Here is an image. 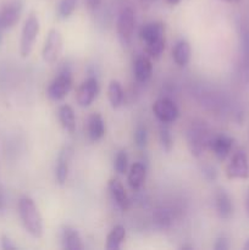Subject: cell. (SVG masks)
I'll return each mask as SVG.
<instances>
[{
  "instance_id": "1",
  "label": "cell",
  "mask_w": 249,
  "mask_h": 250,
  "mask_svg": "<svg viewBox=\"0 0 249 250\" xmlns=\"http://www.w3.org/2000/svg\"><path fill=\"white\" fill-rule=\"evenodd\" d=\"M19 215L27 233L33 238L43 236V220L39 210L32 198L23 195L19 200Z\"/></svg>"
},
{
  "instance_id": "2",
  "label": "cell",
  "mask_w": 249,
  "mask_h": 250,
  "mask_svg": "<svg viewBox=\"0 0 249 250\" xmlns=\"http://www.w3.org/2000/svg\"><path fill=\"white\" fill-rule=\"evenodd\" d=\"M210 139H211V134H210L209 127L203 120H194L190 122L187 129V142L188 148L193 156L199 158L205 148L209 146Z\"/></svg>"
},
{
  "instance_id": "3",
  "label": "cell",
  "mask_w": 249,
  "mask_h": 250,
  "mask_svg": "<svg viewBox=\"0 0 249 250\" xmlns=\"http://www.w3.org/2000/svg\"><path fill=\"white\" fill-rule=\"evenodd\" d=\"M41 29L38 16L36 14H29L27 20L24 21L23 28L21 32V41H20V54L22 58H27L32 53L34 43H36L37 36Z\"/></svg>"
},
{
  "instance_id": "4",
  "label": "cell",
  "mask_w": 249,
  "mask_h": 250,
  "mask_svg": "<svg viewBox=\"0 0 249 250\" xmlns=\"http://www.w3.org/2000/svg\"><path fill=\"white\" fill-rule=\"evenodd\" d=\"M134 23H136V19H134L133 10L131 7H124L120 12L116 23L117 37H119L120 43L124 46H128L131 43L134 31Z\"/></svg>"
},
{
  "instance_id": "5",
  "label": "cell",
  "mask_w": 249,
  "mask_h": 250,
  "mask_svg": "<svg viewBox=\"0 0 249 250\" xmlns=\"http://www.w3.org/2000/svg\"><path fill=\"white\" fill-rule=\"evenodd\" d=\"M72 89V76L68 71H62L59 73L46 88V95L50 100L60 102Z\"/></svg>"
},
{
  "instance_id": "6",
  "label": "cell",
  "mask_w": 249,
  "mask_h": 250,
  "mask_svg": "<svg viewBox=\"0 0 249 250\" xmlns=\"http://www.w3.org/2000/svg\"><path fill=\"white\" fill-rule=\"evenodd\" d=\"M61 50H62V37L58 29H50L46 34L44 41L42 56L43 60L49 65H53L60 58Z\"/></svg>"
},
{
  "instance_id": "7",
  "label": "cell",
  "mask_w": 249,
  "mask_h": 250,
  "mask_svg": "<svg viewBox=\"0 0 249 250\" xmlns=\"http://www.w3.org/2000/svg\"><path fill=\"white\" fill-rule=\"evenodd\" d=\"M226 176L229 180H247L249 177V160L246 151L239 149L232 155L226 167Z\"/></svg>"
},
{
  "instance_id": "8",
  "label": "cell",
  "mask_w": 249,
  "mask_h": 250,
  "mask_svg": "<svg viewBox=\"0 0 249 250\" xmlns=\"http://www.w3.org/2000/svg\"><path fill=\"white\" fill-rule=\"evenodd\" d=\"M23 4L22 0H9L0 7V28L2 31L16 26L21 17Z\"/></svg>"
},
{
  "instance_id": "9",
  "label": "cell",
  "mask_w": 249,
  "mask_h": 250,
  "mask_svg": "<svg viewBox=\"0 0 249 250\" xmlns=\"http://www.w3.org/2000/svg\"><path fill=\"white\" fill-rule=\"evenodd\" d=\"M239 53H241V76L249 84V23H239Z\"/></svg>"
},
{
  "instance_id": "10",
  "label": "cell",
  "mask_w": 249,
  "mask_h": 250,
  "mask_svg": "<svg viewBox=\"0 0 249 250\" xmlns=\"http://www.w3.org/2000/svg\"><path fill=\"white\" fill-rule=\"evenodd\" d=\"M153 112L161 124H172L180 116L177 105L168 98L158 99L153 105Z\"/></svg>"
},
{
  "instance_id": "11",
  "label": "cell",
  "mask_w": 249,
  "mask_h": 250,
  "mask_svg": "<svg viewBox=\"0 0 249 250\" xmlns=\"http://www.w3.org/2000/svg\"><path fill=\"white\" fill-rule=\"evenodd\" d=\"M99 83L95 77H88L83 81L82 84L78 87L76 93V100L81 107H88L93 104L99 94Z\"/></svg>"
},
{
  "instance_id": "12",
  "label": "cell",
  "mask_w": 249,
  "mask_h": 250,
  "mask_svg": "<svg viewBox=\"0 0 249 250\" xmlns=\"http://www.w3.org/2000/svg\"><path fill=\"white\" fill-rule=\"evenodd\" d=\"M73 156V149L71 146H65L58 155L55 165V180L58 185L63 186L67 181L68 171H70L71 159Z\"/></svg>"
},
{
  "instance_id": "13",
  "label": "cell",
  "mask_w": 249,
  "mask_h": 250,
  "mask_svg": "<svg viewBox=\"0 0 249 250\" xmlns=\"http://www.w3.org/2000/svg\"><path fill=\"white\" fill-rule=\"evenodd\" d=\"M233 138L227 134H217L211 137L209 143V148L214 153L219 160H225L229 155L233 146Z\"/></svg>"
},
{
  "instance_id": "14",
  "label": "cell",
  "mask_w": 249,
  "mask_h": 250,
  "mask_svg": "<svg viewBox=\"0 0 249 250\" xmlns=\"http://www.w3.org/2000/svg\"><path fill=\"white\" fill-rule=\"evenodd\" d=\"M107 188H109L110 195H111L115 204H116L122 211H127L129 208V199L126 190H124V187L122 186V183L120 182L117 178H110L109 183H107Z\"/></svg>"
},
{
  "instance_id": "15",
  "label": "cell",
  "mask_w": 249,
  "mask_h": 250,
  "mask_svg": "<svg viewBox=\"0 0 249 250\" xmlns=\"http://www.w3.org/2000/svg\"><path fill=\"white\" fill-rule=\"evenodd\" d=\"M215 208L222 220H228L233 215V203L231 197L225 189H217L215 193Z\"/></svg>"
},
{
  "instance_id": "16",
  "label": "cell",
  "mask_w": 249,
  "mask_h": 250,
  "mask_svg": "<svg viewBox=\"0 0 249 250\" xmlns=\"http://www.w3.org/2000/svg\"><path fill=\"white\" fill-rule=\"evenodd\" d=\"M60 239L62 248L66 250H82L84 248L80 233L71 226H62Z\"/></svg>"
},
{
  "instance_id": "17",
  "label": "cell",
  "mask_w": 249,
  "mask_h": 250,
  "mask_svg": "<svg viewBox=\"0 0 249 250\" xmlns=\"http://www.w3.org/2000/svg\"><path fill=\"white\" fill-rule=\"evenodd\" d=\"M165 37V26L161 22H148L139 29V38L144 44Z\"/></svg>"
},
{
  "instance_id": "18",
  "label": "cell",
  "mask_w": 249,
  "mask_h": 250,
  "mask_svg": "<svg viewBox=\"0 0 249 250\" xmlns=\"http://www.w3.org/2000/svg\"><path fill=\"white\" fill-rule=\"evenodd\" d=\"M153 73V65L149 58L146 56H139L136 59L133 63V75L136 80L141 83H145L150 80Z\"/></svg>"
},
{
  "instance_id": "19",
  "label": "cell",
  "mask_w": 249,
  "mask_h": 250,
  "mask_svg": "<svg viewBox=\"0 0 249 250\" xmlns=\"http://www.w3.org/2000/svg\"><path fill=\"white\" fill-rule=\"evenodd\" d=\"M87 132L88 137L92 142H97L102 139L105 134V122L103 120L102 115L95 112L92 114L88 119L87 125Z\"/></svg>"
},
{
  "instance_id": "20",
  "label": "cell",
  "mask_w": 249,
  "mask_h": 250,
  "mask_svg": "<svg viewBox=\"0 0 249 250\" xmlns=\"http://www.w3.org/2000/svg\"><path fill=\"white\" fill-rule=\"evenodd\" d=\"M190 54H192L190 45L186 39H180L178 42H176L172 49V58L176 65L180 66V67L187 66L190 60Z\"/></svg>"
},
{
  "instance_id": "21",
  "label": "cell",
  "mask_w": 249,
  "mask_h": 250,
  "mask_svg": "<svg viewBox=\"0 0 249 250\" xmlns=\"http://www.w3.org/2000/svg\"><path fill=\"white\" fill-rule=\"evenodd\" d=\"M58 116H59V121H60L62 128L65 129L66 132H68L70 134L75 133L76 116H75V111H73L72 107L67 104L61 105L58 110Z\"/></svg>"
},
{
  "instance_id": "22",
  "label": "cell",
  "mask_w": 249,
  "mask_h": 250,
  "mask_svg": "<svg viewBox=\"0 0 249 250\" xmlns=\"http://www.w3.org/2000/svg\"><path fill=\"white\" fill-rule=\"evenodd\" d=\"M146 176V167L142 163H134L128 171V185L133 190H138L143 186Z\"/></svg>"
},
{
  "instance_id": "23",
  "label": "cell",
  "mask_w": 249,
  "mask_h": 250,
  "mask_svg": "<svg viewBox=\"0 0 249 250\" xmlns=\"http://www.w3.org/2000/svg\"><path fill=\"white\" fill-rule=\"evenodd\" d=\"M124 238H126V229H124V227L122 226V225H116V226L110 231V233L107 234L105 248L109 250L120 249L122 243H124Z\"/></svg>"
},
{
  "instance_id": "24",
  "label": "cell",
  "mask_w": 249,
  "mask_h": 250,
  "mask_svg": "<svg viewBox=\"0 0 249 250\" xmlns=\"http://www.w3.org/2000/svg\"><path fill=\"white\" fill-rule=\"evenodd\" d=\"M124 89L119 81L112 80L110 81L109 87H107V98H109L110 105L112 109H117L124 103Z\"/></svg>"
},
{
  "instance_id": "25",
  "label": "cell",
  "mask_w": 249,
  "mask_h": 250,
  "mask_svg": "<svg viewBox=\"0 0 249 250\" xmlns=\"http://www.w3.org/2000/svg\"><path fill=\"white\" fill-rule=\"evenodd\" d=\"M165 37L156 39L154 42H150V43L144 44L145 45V53L148 54L149 58L159 59L161 56V54L164 53V50H165Z\"/></svg>"
},
{
  "instance_id": "26",
  "label": "cell",
  "mask_w": 249,
  "mask_h": 250,
  "mask_svg": "<svg viewBox=\"0 0 249 250\" xmlns=\"http://www.w3.org/2000/svg\"><path fill=\"white\" fill-rule=\"evenodd\" d=\"M153 220L159 227H167L172 222V212L166 208H159L154 211Z\"/></svg>"
},
{
  "instance_id": "27",
  "label": "cell",
  "mask_w": 249,
  "mask_h": 250,
  "mask_svg": "<svg viewBox=\"0 0 249 250\" xmlns=\"http://www.w3.org/2000/svg\"><path fill=\"white\" fill-rule=\"evenodd\" d=\"M159 138H160L161 146L165 151H171L173 146V138L171 134V129L168 128L167 124H161L159 129Z\"/></svg>"
},
{
  "instance_id": "28",
  "label": "cell",
  "mask_w": 249,
  "mask_h": 250,
  "mask_svg": "<svg viewBox=\"0 0 249 250\" xmlns=\"http://www.w3.org/2000/svg\"><path fill=\"white\" fill-rule=\"evenodd\" d=\"M78 0H60L58 5V16L60 20H66L73 14Z\"/></svg>"
},
{
  "instance_id": "29",
  "label": "cell",
  "mask_w": 249,
  "mask_h": 250,
  "mask_svg": "<svg viewBox=\"0 0 249 250\" xmlns=\"http://www.w3.org/2000/svg\"><path fill=\"white\" fill-rule=\"evenodd\" d=\"M114 168L119 175H124L128 168V156H127L126 150L117 151L114 160Z\"/></svg>"
},
{
  "instance_id": "30",
  "label": "cell",
  "mask_w": 249,
  "mask_h": 250,
  "mask_svg": "<svg viewBox=\"0 0 249 250\" xmlns=\"http://www.w3.org/2000/svg\"><path fill=\"white\" fill-rule=\"evenodd\" d=\"M134 142L139 149H144L148 144V129L145 126H137L134 129Z\"/></svg>"
},
{
  "instance_id": "31",
  "label": "cell",
  "mask_w": 249,
  "mask_h": 250,
  "mask_svg": "<svg viewBox=\"0 0 249 250\" xmlns=\"http://www.w3.org/2000/svg\"><path fill=\"white\" fill-rule=\"evenodd\" d=\"M214 249L215 250H227V249H229L228 239H227L225 236H220L219 238L216 239V243H215Z\"/></svg>"
},
{
  "instance_id": "32",
  "label": "cell",
  "mask_w": 249,
  "mask_h": 250,
  "mask_svg": "<svg viewBox=\"0 0 249 250\" xmlns=\"http://www.w3.org/2000/svg\"><path fill=\"white\" fill-rule=\"evenodd\" d=\"M202 171H203V175L205 176V178H208L209 181H214L215 178H216L217 172H216V170L212 167V166H210V165L204 166Z\"/></svg>"
},
{
  "instance_id": "33",
  "label": "cell",
  "mask_w": 249,
  "mask_h": 250,
  "mask_svg": "<svg viewBox=\"0 0 249 250\" xmlns=\"http://www.w3.org/2000/svg\"><path fill=\"white\" fill-rule=\"evenodd\" d=\"M1 248L4 250H14L17 249L16 244L11 241L7 236H1Z\"/></svg>"
},
{
  "instance_id": "34",
  "label": "cell",
  "mask_w": 249,
  "mask_h": 250,
  "mask_svg": "<svg viewBox=\"0 0 249 250\" xmlns=\"http://www.w3.org/2000/svg\"><path fill=\"white\" fill-rule=\"evenodd\" d=\"M84 1L89 10H95L97 7H99L100 4H102V0H84Z\"/></svg>"
},
{
  "instance_id": "35",
  "label": "cell",
  "mask_w": 249,
  "mask_h": 250,
  "mask_svg": "<svg viewBox=\"0 0 249 250\" xmlns=\"http://www.w3.org/2000/svg\"><path fill=\"white\" fill-rule=\"evenodd\" d=\"M246 209L247 212H248V216H249V190L247 193V197H246Z\"/></svg>"
},
{
  "instance_id": "36",
  "label": "cell",
  "mask_w": 249,
  "mask_h": 250,
  "mask_svg": "<svg viewBox=\"0 0 249 250\" xmlns=\"http://www.w3.org/2000/svg\"><path fill=\"white\" fill-rule=\"evenodd\" d=\"M166 1H167L170 5H177L181 0H166Z\"/></svg>"
},
{
  "instance_id": "37",
  "label": "cell",
  "mask_w": 249,
  "mask_h": 250,
  "mask_svg": "<svg viewBox=\"0 0 249 250\" xmlns=\"http://www.w3.org/2000/svg\"><path fill=\"white\" fill-rule=\"evenodd\" d=\"M243 249L244 250H249V239H247V241H246V243H244V246H243Z\"/></svg>"
},
{
  "instance_id": "38",
  "label": "cell",
  "mask_w": 249,
  "mask_h": 250,
  "mask_svg": "<svg viewBox=\"0 0 249 250\" xmlns=\"http://www.w3.org/2000/svg\"><path fill=\"white\" fill-rule=\"evenodd\" d=\"M142 1H143V4H151L154 0H142Z\"/></svg>"
},
{
  "instance_id": "39",
  "label": "cell",
  "mask_w": 249,
  "mask_h": 250,
  "mask_svg": "<svg viewBox=\"0 0 249 250\" xmlns=\"http://www.w3.org/2000/svg\"><path fill=\"white\" fill-rule=\"evenodd\" d=\"M2 32H4V31L0 28V44H1V41H2Z\"/></svg>"
},
{
  "instance_id": "40",
  "label": "cell",
  "mask_w": 249,
  "mask_h": 250,
  "mask_svg": "<svg viewBox=\"0 0 249 250\" xmlns=\"http://www.w3.org/2000/svg\"><path fill=\"white\" fill-rule=\"evenodd\" d=\"M225 1H227V2H236V1H238V0H225Z\"/></svg>"
},
{
  "instance_id": "41",
  "label": "cell",
  "mask_w": 249,
  "mask_h": 250,
  "mask_svg": "<svg viewBox=\"0 0 249 250\" xmlns=\"http://www.w3.org/2000/svg\"><path fill=\"white\" fill-rule=\"evenodd\" d=\"M0 208H1V200H0Z\"/></svg>"
}]
</instances>
